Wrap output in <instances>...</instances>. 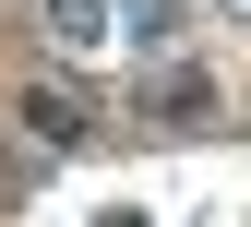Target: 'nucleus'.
<instances>
[{
    "label": "nucleus",
    "instance_id": "4",
    "mask_svg": "<svg viewBox=\"0 0 251 227\" xmlns=\"http://www.w3.org/2000/svg\"><path fill=\"white\" fill-rule=\"evenodd\" d=\"M215 12H239V24H251V0H215Z\"/></svg>",
    "mask_w": 251,
    "mask_h": 227
},
{
    "label": "nucleus",
    "instance_id": "1",
    "mask_svg": "<svg viewBox=\"0 0 251 227\" xmlns=\"http://www.w3.org/2000/svg\"><path fill=\"white\" fill-rule=\"evenodd\" d=\"M48 48L60 60H108L120 48V12H108V0H48Z\"/></svg>",
    "mask_w": 251,
    "mask_h": 227
},
{
    "label": "nucleus",
    "instance_id": "2",
    "mask_svg": "<svg viewBox=\"0 0 251 227\" xmlns=\"http://www.w3.org/2000/svg\"><path fill=\"white\" fill-rule=\"evenodd\" d=\"M120 12V36H132L144 60H168V36H179V0H108Z\"/></svg>",
    "mask_w": 251,
    "mask_h": 227
},
{
    "label": "nucleus",
    "instance_id": "3",
    "mask_svg": "<svg viewBox=\"0 0 251 227\" xmlns=\"http://www.w3.org/2000/svg\"><path fill=\"white\" fill-rule=\"evenodd\" d=\"M24 120H36L48 144H84V96H60V84H36V96H24Z\"/></svg>",
    "mask_w": 251,
    "mask_h": 227
}]
</instances>
